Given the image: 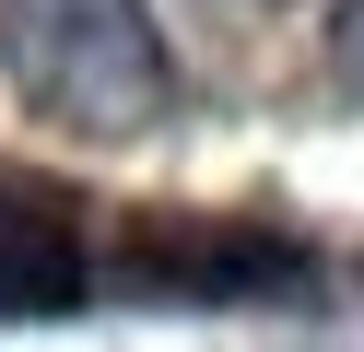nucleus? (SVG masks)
<instances>
[{"label": "nucleus", "instance_id": "1", "mask_svg": "<svg viewBox=\"0 0 364 352\" xmlns=\"http://www.w3.org/2000/svg\"><path fill=\"white\" fill-rule=\"evenodd\" d=\"M0 82L71 141H141L176 117V59L141 0H0Z\"/></svg>", "mask_w": 364, "mask_h": 352}, {"label": "nucleus", "instance_id": "2", "mask_svg": "<svg viewBox=\"0 0 364 352\" xmlns=\"http://www.w3.org/2000/svg\"><path fill=\"white\" fill-rule=\"evenodd\" d=\"M95 294V200L0 164V317H59Z\"/></svg>", "mask_w": 364, "mask_h": 352}, {"label": "nucleus", "instance_id": "3", "mask_svg": "<svg viewBox=\"0 0 364 352\" xmlns=\"http://www.w3.org/2000/svg\"><path fill=\"white\" fill-rule=\"evenodd\" d=\"M329 70H341V82H364V0H341V12H329Z\"/></svg>", "mask_w": 364, "mask_h": 352}]
</instances>
